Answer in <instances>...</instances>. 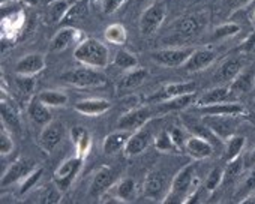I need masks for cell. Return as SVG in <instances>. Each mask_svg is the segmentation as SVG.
<instances>
[{
    "mask_svg": "<svg viewBox=\"0 0 255 204\" xmlns=\"http://www.w3.org/2000/svg\"><path fill=\"white\" fill-rule=\"evenodd\" d=\"M242 204H255V194L248 195V197L242 201Z\"/></svg>",
    "mask_w": 255,
    "mask_h": 204,
    "instance_id": "cell-52",
    "label": "cell"
},
{
    "mask_svg": "<svg viewBox=\"0 0 255 204\" xmlns=\"http://www.w3.org/2000/svg\"><path fill=\"white\" fill-rule=\"evenodd\" d=\"M185 152L197 161L198 159H207L213 155L215 144L212 141H209L207 138H203V137L194 134V135L188 137Z\"/></svg>",
    "mask_w": 255,
    "mask_h": 204,
    "instance_id": "cell-12",
    "label": "cell"
},
{
    "mask_svg": "<svg viewBox=\"0 0 255 204\" xmlns=\"http://www.w3.org/2000/svg\"><path fill=\"white\" fill-rule=\"evenodd\" d=\"M246 165L248 167H251V168H254L255 167V147H254V150L248 155V158H246Z\"/></svg>",
    "mask_w": 255,
    "mask_h": 204,
    "instance_id": "cell-50",
    "label": "cell"
},
{
    "mask_svg": "<svg viewBox=\"0 0 255 204\" xmlns=\"http://www.w3.org/2000/svg\"><path fill=\"white\" fill-rule=\"evenodd\" d=\"M93 3H102V0H92Z\"/></svg>",
    "mask_w": 255,
    "mask_h": 204,
    "instance_id": "cell-54",
    "label": "cell"
},
{
    "mask_svg": "<svg viewBox=\"0 0 255 204\" xmlns=\"http://www.w3.org/2000/svg\"><path fill=\"white\" fill-rule=\"evenodd\" d=\"M153 110L149 107H141V108H135L125 113L119 122H117V128L119 129H126V131H137L141 126H144L146 123H149L153 117Z\"/></svg>",
    "mask_w": 255,
    "mask_h": 204,
    "instance_id": "cell-6",
    "label": "cell"
},
{
    "mask_svg": "<svg viewBox=\"0 0 255 204\" xmlns=\"http://www.w3.org/2000/svg\"><path fill=\"white\" fill-rule=\"evenodd\" d=\"M192 48H167V50H158L152 53V60L161 66L176 68L183 66L185 62L192 54Z\"/></svg>",
    "mask_w": 255,
    "mask_h": 204,
    "instance_id": "cell-7",
    "label": "cell"
},
{
    "mask_svg": "<svg viewBox=\"0 0 255 204\" xmlns=\"http://www.w3.org/2000/svg\"><path fill=\"white\" fill-rule=\"evenodd\" d=\"M252 2V0H231V3L234 8H242V6H246Z\"/></svg>",
    "mask_w": 255,
    "mask_h": 204,
    "instance_id": "cell-51",
    "label": "cell"
},
{
    "mask_svg": "<svg viewBox=\"0 0 255 204\" xmlns=\"http://www.w3.org/2000/svg\"><path fill=\"white\" fill-rule=\"evenodd\" d=\"M87 8H86V2H83V0H80V2H77L75 5H72L65 17V20H71V21H78L84 14H86Z\"/></svg>",
    "mask_w": 255,
    "mask_h": 204,
    "instance_id": "cell-45",
    "label": "cell"
},
{
    "mask_svg": "<svg viewBox=\"0 0 255 204\" xmlns=\"http://www.w3.org/2000/svg\"><path fill=\"white\" fill-rule=\"evenodd\" d=\"M63 135H65L63 123L59 120H51L50 123L42 126V131L39 134V144L47 153H50L62 143Z\"/></svg>",
    "mask_w": 255,
    "mask_h": 204,
    "instance_id": "cell-9",
    "label": "cell"
},
{
    "mask_svg": "<svg viewBox=\"0 0 255 204\" xmlns=\"http://www.w3.org/2000/svg\"><path fill=\"white\" fill-rule=\"evenodd\" d=\"M36 168V164L33 161H29V159H18L15 162H12L9 165V168L3 173L2 176V188H6L18 180H23L27 174H30L33 170Z\"/></svg>",
    "mask_w": 255,
    "mask_h": 204,
    "instance_id": "cell-11",
    "label": "cell"
},
{
    "mask_svg": "<svg viewBox=\"0 0 255 204\" xmlns=\"http://www.w3.org/2000/svg\"><path fill=\"white\" fill-rule=\"evenodd\" d=\"M21 2L26 3V5H29V6H35V5H38L39 0H21Z\"/></svg>",
    "mask_w": 255,
    "mask_h": 204,
    "instance_id": "cell-53",
    "label": "cell"
},
{
    "mask_svg": "<svg viewBox=\"0 0 255 204\" xmlns=\"http://www.w3.org/2000/svg\"><path fill=\"white\" fill-rule=\"evenodd\" d=\"M74 57L81 65L102 69L110 63V50L98 39H83L74 50Z\"/></svg>",
    "mask_w": 255,
    "mask_h": 204,
    "instance_id": "cell-1",
    "label": "cell"
},
{
    "mask_svg": "<svg viewBox=\"0 0 255 204\" xmlns=\"http://www.w3.org/2000/svg\"><path fill=\"white\" fill-rule=\"evenodd\" d=\"M45 68V57L41 53H30L21 57L15 63V74L24 77H33Z\"/></svg>",
    "mask_w": 255,
    "mask_h": 204,
    "instance_id": "cell-13",
    "label": "cell"
},
{
    "mask_svg": "<svg viewBox=\"0 0 255 204\" xmlns=\"http://www.w3.org/2000/svg\"><path fill=\"white\" fill-rule=\"evenodd\" d=\"M194 179H195L194 165L189 164V165L183 167L173 179L170 192L164 198V203H185L186 198L189 197V194L192 192L191 188H192Z\"/></svg>",
    "mask_w": 255,
    "mask_h": 204,
    "instance_id": "cell-2",
    "label": "cell"
},
{
    "mask_svg": "<svg viewBox=\"0 0 255 204\" xmlns=\"http://www.w3.org/2000/svg\"><path fill=\"white\" fill-rule=\"evenodd\" d=\"M60 198H62V191L54 183V185L44 189L42 195L39 197V201L41 203H59Z\"/></svg>",
    "mask_w": 255,
    "mask_h": 204,
    "instance_id": "cell-44",
    "label": "cell"
},
{
    "mask_svg": "<svg viewBox=\"0 0 255 204\" xmlns=\"http://www.w3.org/2000/svg\"><path fill=\"white\" fill-rule=\"evenodd\" d=\"M78 36H80V32L77 29H74V27L60 29L54 35V38L51 39V44H50L51 53H60V51L66 50L71 44L78 41Z\"/></svg>",
    "mask_w": 255,
    "mask_h": 204,
    "instance_id": "cell-22",
    "label": "cell"
},
{
    "mask_svg": "<svg viewBox=\"0 0 255 204\" xmlns=\"http://www.w3.org/2000/svg\"><path fill=\"white\" fill-rule=\"evenodd\" d=\"M114 179H116V174L110 167H101L95 173L93 180L90 183V189H89L90 195L92 197H101L102 194H105L113 186Z\"/></svg>",
    "mask_w": 255,
    "mask_h": 204,
    "instance_id": "cell-16",
    "label": "cell"
},
{
    "mask_svg": "<svg viewBox=\"0 0 255 204\" xmlns=\"http://www.w3.org/2000/svg\"><path fill=\"white\" fill-rule=\"evenodd\" d=\"M245 146H246V138L243 135H236V134L231 135L225 144V153H224L225 162H230V161L239 158L242 155Z\"/></svg>",
    "mask_w": 255,
    "mask_h": 204,
    "instance_id": "cell-31",
    "label": "cell"
},
{
    "mask_svg": "<svg viewBox=\"0 0 255 204\" xmlns=\"http://www.w3.org/2000/svg\"><path fill=\"white\" fill-rule=\"evenodd\" d=\"M0 114H2V123H3L11 132L21 134V131H23L21 119H20L17 110L14 108V105L9 104V102H6L5 99L2 101V104H0Z\"/></svg>",
    "mask_w": 255,
    "mask_h": 204,
    "instance_id": "cell-23",
    "label": "cell"
},
{
    "mask_svg": "<svg viewBox=\"0 0 255 204\" xmlns=\"http://www.w3.org/2000/svg\"><path fill=\"white\" fill-rule=\"evenodd\" d=\"M240 32V26L237 23H224L221 26H218L215 29V33H213V39H225V38H231V36H236L237 33Z\"/></svg>",
    "mask_w": 255,
    "mask_h": 204,
    "instance_id": "cell-41",
    "label": "cell"
},
{
    "mask_svg": "<svg viewBox=\"0 0 255 204\" xmlns=\"http://www.w3.org/2000/svg\"><path fill=\"white\" fill-rule=\"evenodd\" d=\"M252 21L255 23V11H254V14H252Z\"/></svg>",
    "mask_w": 255,
    "mask_h": 204,
    "instance_id": "cell-55",
    "label": "cell"
},
{
    "mask_svg": "<svg viewBox=\"0 0 255 204\" xmlns=\"http://www.w3.org/2000/svg\"><path fill=\"white\" fill-rule=\"evenodd\" d=\"M255 84V69H243L231 83L230 90L231 93H246L254 89Z\"/></svg>",
    "mask_w": 255,
    "mask_h": 204,
    "instance_id": "cell-25",
    "label": "cell"
},
{
    "mask_svg": "<svg viewBox=\"0 0 255 204\" xmlns=\"http://www.w3.org/2000/svg\"><path fill=\"white\" fill-rule=\"evenodd\" d=\"M243 167H245V161L240 156L233 159V161H230V162H227V167L224 170V180H222V183L224 185L233 183L242 174Z\"/></svg>",
    "mask_w": 255,
    "mask_h": 204,
    "instance_id": "cell-35",
    "label": "cell"
},
{
    "mask_svg": "<svg viewBox=\"0 0 255 204\" xmlns=\"http://www.w3.org/2000/svg\"><path fill=\"white\" fill-rule=\"evenodd\" d=\"M42 174H44V168H42V167H36L30 174H27V176L23 179V182H21L20 194H21V195H24V194H27L30 189H33V188H35V185L41 180Z\"/></svg>",
    "mask_w": 255,
    "mask_h": 204,
    "instance_id": "cell-38",
    "label": "cell"
},
{
    "mask_svg": "<svg viewBox=\"0 0 255 204\" xmlns=\"http://www.w3.org/2000/svg\"><path fill=\"white\" fill-rule=\"evenodd\" d=\"M38 98L47 107H63L68 104V95L60 90H44Z\"/></svg>",
    "mask_w": 255,
    "mask_h": 204,
    "instance_id": "cell-32",
    "label": "cell"
},
{
    "mask_svg": "<svg viewBox=\"0 0 255 204\" xmlns=\"http://www.w3.org/2000/svg\"><path fill=\"white\" fill-rule=\"evenodd\" d=\"M83 162H84V159L77 155L74 158H68L66 161H63L59 165V168L54 171V183H56V186L62 192L68 191V188L71 186L72 180L75 179V176L81 170Z\"/></svg>",
    "mask_w": 255,
    "mask_h": 204,
    "instance_id": "cell-5",
    "label": "cell"
},
{
    "mask_svg": "<svg viewBox=\"0 0 255 204\" xmlns=\"http://www.w3.org/2000/svg\"><path fill=\"white\" fill-rule=\"evenodd\" d=\"M254 48H255V33L243 42V45L240 47V51H251Z\"/></svg>",
    "mask_w": 255,
    "mask_h": 204,
    "instance_id": "cell-49",
    "label": "cell"
},
{
    "mask_svg": "<svg viewBox=\"0 0 255 204\" xmlns=\"http://www.w3.org/2000/svg\"><path fill=\"white\" fill-rule=\"evenodd\" d=\"M126 0H102V8L105 14H114Z\"/></svg>",
    "mask_w": 255,
    "mask_h": 204,
    "instance_id": "cell-48",
    "label": "cell"
},
{
    "mask_svg": "<svg viewBox=\"0 0 255 204\" xmlns=\"http://www.w3.org/2000/svg\"><path fill=\"white\" fill-rule=\"evenodd\" d=\"M216 60V53L210 48H198L194 50L189 59L185 62L183 69L186 72H197L209 68Z\"/></svg>",
    "mask_w": 255,
    "mask_h": 204,
    "instance_id": "cell-15",
    "label": "cell"
},
{
    "mask_svg": "<svg viewBox=\"0 0 255 204\" xmlns=\"http://www.w3.org/2000/svg\"><path fill=\"white\" fill-rule=\"evenodd\" d=\"M231 96V90L230 87H215L207 90L204 95H201L198 98V105H212V104H219V102H227L230 101Z\"/></svg>",
    "mask_w": 255,
    "mask_h": 204,
    "instance_id": "cell-27",
    "label": "cell"
},
{
    "mask_svg": "<svg viewBox=\"0 0 255 204\" xmlns=\"http://www.w3.org/2000/svg\"><path fill=\"white\" fill-rule=\"evenodd\" d=\"M197 101V95L195 92L192 93H186V95H180L176 98H170L165 101L158 102L156 107V113H171V111H180L186 107H189L191 104Z\"/></svg>",
    "mask_w": 255,
    "mask_h": 204,
    "instance_id": "cell-18",
    "label": "cell"
},
{
    "mask_svg": "<svg viewBox=\"0 0 255 204\" xmlns=\"http://www.w3.org/2000/svg\"><path fill=\"white\" fill-rule=\"evenodd\" d=\"M71 137H72V141L75 144V149H77V155L83 159L87 158L89 152H90V146H92V140H90V134L86 128H81V126H75L72 128L71 131Z\"/></svg>",
    "mask_w": 255,
    "mask_h": 204,
    "instance_id": "cell-26",
    "label": "cell"
},
{
    "mask_svg": "<svg viewBox=\"0 0 255 204\" xmlns=\"http://www.w3.org/2000/svg\"><path fill=\"white\" fill-rule=\"evenodd\" d=\"M165 9L161 5H150L140 18V32L144 36L153 35L165 20Z\"/></svg>",
    "mask_w": 255,
    "mask_h": 204,
    "instance_id": "cell-10",
    "label": "cell"
},
{
    "mask_svg": "<svg viewBox=\"0 0 255 204\" xmlns=\"http://www.w3.org/2000/svg\"><path fill=\"white\" fill-rule=\"evenodd\" d=\"M17 86L21 90V93H30L35 87V81L32 80V77H24V75H18L17 77Z\"/></svg>",
    "mask_w": 255,
    "mask_h": 204,
    "instance_id": "cell-46",
    "label": "cell"
},
{
    "mask_svg": "<svg viewBox=\"0 0 255 204\" xmlns=\"http://www.w3.org/2000/svg\"><path fill=\"white\" fill-rule=\"evenodd\" d=\"M69 3L66 0H53V2L47 6V11H45V18L50 24H54V23H59L62 21L68 11H69Z\"/></svg>",
    "mask_w": 255,
    "mask_h": 204,
    "instance_id": "cell-30",
    "label": "cell"
},
{
    "mask_svg": "<svg viewBox=\"0 0 255 204\" xmlns=\"http://www.w3.org/2000/svg\"><path fill=\"white\" fill-rule=\"evenodd\" d=\"M135 194V180L131 177H125L119 182L116 188V197L122 200V203H128L134 198Z\"/></svg>",
    "mask_w": 255,
    "mask_h": 204,
    "instance_id": "cell-34",
    "label": "cell"
},
{
    "mask_svg": "<svg viewBox=\"0 0 255 204\" xmlns=\"http://www.w3.org/2000/svg\"><path fill=\"white\" fill-rule=\"evenodd\" d=\"M234 117L236 116H204L203 122L219 140L227 141L236 131Z\"/></svg>",
    "mask_w": 255,
    "mask_h": 204,
    "instance_id": "cell-8",
    "label": "cell"
},
{
    "mask_svg": "<svg viewBox=\"0 0 255 204\" xmlns=\"http://www.w3.org/2000/svg\"><path fill=\"white\" fill-rule=\"evenodd\" d=\"M153 146H155V149L159 150V152H174V150H177V147H176V144H174V141H173V138H171L170 131H165V129L161 131V132L155 137Z\"/></svg>",
    "mask_w": 255,
    "mask_h": 204,
    "instance_id": "cell-37",
    "label": "cell"
},
{
    "mask_svg": "<svg viewBox=\"0 0 255 204\" xmlns=\"http://www.w3.org/2000/svg\"><path fill=\"white\" fill-rule=\"evenodd\" d=\"M197 111L203 116H240L245 113V107L237 102L227 101L212 105H198Z\"/></svg>",
    "mask_w": 255,
    "mask_h": 204,
    "instance_id": "cell-14",
    "label": "cell"
},
{
    "mask_svg": "<svg viewBox=\"0 0 255 204\" xmlns=\"http://www.w3.org/2000/svg\"><path fill=\"white\" fill-rule=\"evenodd\" d=\"M60 80L75 87H98L107 83V77L104 74H101L96 68H90L86 65L63 72L60 75Z\"/></svg>",
    "mask_w": 255,
    "mask_h": 204,
    "instance_id": "cell-3",
    "label": "cell"
},
{
    "mask_svg": "<svg viewBox=\"0 0 255 204\" xmlns=\"http://www.w3.org/2000/svg\"><path fill=\"white\" fill-rule=\"evenodd\" d=\"M147 77V71L143 69V68H134V69H129L122 78L119 87L122 90H132L138 86H141L144 83Z\"/></svg>",
    "mask_w": 255,
    "mask_h": 204,
    "instance_id": "cell-29",
    "label": "cell"
},
{
    "mask_svg": "<svg viewBox=\"0 0 255 204\" xmlns=\"http://www.w3.org/2000/svg\"><path fill=\"white\" fill-rule=\"evenodd\" d=\"M149 123H146L144 126H141L140 129L132 132V135L129 137V140H128V143L123 149L125 156H128V158L138 156L147 150V147L152 144V141H155L153 132H152V128Z\"/></svg>",
    "mask_w": 255,
    "mask_h": 204,
    "instance_id": "cell-4",
    "label": "cell"
},
{
    "mask_svg": "<svg viewBox=\"0 0 255 204\" xmlns=\"http://www.w3.org/2000/svg\"><path fill=\"white\" fill-rule=\"evenodd\" d=\"M192 92H195V83H191V81L189 83H171V84H167L165 87H162L149 101H155L158 104L161 101L176 98L180 95H186V93H192Z\"/></svg>",
    "mask_w": 255,
    "mask_h": 204,
    "instance_id": "cell-19",
    "label": "cell"
},
{
    "mask_svg": "<svg viewBox=\"0 0 255 204\" xmlns=\"http://www.w3.org/2000/svg\"><path fill=\"white\" fill-rule=\"evenodd\" d=\"M164 192V176L159 171H152L144 182V195L152 200H159Z\"/></svg>",
    "mask_w": 255,
    "mask_h": 204,
    "instance_id": "cell-28",
    "label": "cell"
},
{
    "mask_svg": "<svg viewBox=\"0 0 255 204\" xmlns=\"http://www.w3.org/2000/svg\"><path fill=\"white\" fill-rule=\"evenodd\" d=\"M131 135H132V132L126 131V129H117V131L108 134L102 143L104 153L105 155H116L119 150H123Z\"/></svg>",
    "mask_w": 255,
    "mask_h": 204,
    "instance_id": "cell-20",
    "label": "cell"
},
{
    "mask_svg": "<svg viewBox=\"0 0 255 204\" xmlns=\"http://www.w3.org/2000/svg\"><path fill=\"white\" fill-rule=\"evenodd\" d=\"M12 149H14V141H12L11 131L2 123V126H0V155L6 156L12 152Z\"/></svg>",
    "mask_w": 255,
    "mask_h": 204,
    "instance_id": "cell-42",
    "label": "cell"
},
{
    "mask_svg": "<svg viewBox=\"0 0 255 204\" xmlns=\"http://www.w3.org/2000/svg\"><path fill=\"white\" fill-rule=\"evenodd\" d=\"M222 180H224V170L221 167H216L209 173V176H207V179L204 182V188L209 192H213L222 185Z\"/></svg>",
    "mask_w": 255,
    "mask_h": 204,
    "instance_id": "cell-43",
    "label": "cell"
},
{
    "mask_svg": "<svg viewBox=\"0 0 255 204\" xmlns=\"http://www.w3.org/2000/svg\"><path fill=\"white\" fill-rule=\"evenodd\" d=\"M170 134H171V138H173V141H174V144H176L177 150H185V146H186V140H188V137H185L183 131H182V129H179V128H174V129H171V131H170Z\"/></svg>",
    "mask_w": 255,
    "mask_h": 204,
    "instance_id": "cell-47",
    "label": "cell"
},
{
    "mask_svg": "<svg viewBox=\"0 0 255 204\" xmlns=\"http://www.w3.org/2000/svg\"><path fill=\"white\" fill-rule=\"evenodd\" d=\"M243 68H245V60L242 57H230L221 65L216 77L219 81H230L231 83L243 71Z\"/></svg>",
    "mask_w": 255,
    "mask_h": 204,
    "instance_id": "cell-24",
    "label": "cell"
},
{
    "mask_svg": "<svg viewBox=\"0 0 255 204\" xmlns=\"http://www.w3.org/2000/svg\"><path fill=\"white\" fill-rule=\"evenodd\" d=\"M179 27H180V33H183V35H186V36L195 35V33H198V30H200L201 27H204V20L201 21L198 17L192 15V17H189V18H185V20L180 23Z\"/></svg>",
    "mask_w": 255,
    "mask_h": 204,
    "instance_id": "cell-40",
    "label": "cell"
},
{
    "mask_svg": "<svg viewBox=\"0 0 255 204\" xmlns=\"http://www.w3.org/2000/svg\"><path fill=\"white\" fill-rule=\"evenodd\" d=\"M255 189V167L254 168H251V171H249V174H248V177L243 180V183H242V188L237 191V195L234 197L236 198V201H243L248 195H251V192Z\"/></svg>",
    "mask_w": 255,
    "mask_h": 204,
    "instance_id": "cell-39",
    "label": "cell"
},
{
    "mask_svg": "<svg viewBox=\"0 0 255 204\" xmlns=\"http://www.w3.org/2000/svg\"><path fill=\"white\" fill-rule=\"evenodd\" d=\"M105 39H107L110 44L123 45V44H126V41H128L126 29H125L122 24H119V23L110 24V26L105 29Z\"/></svg>",
    "mask_w": 255,
    "mask_h": 204,
    "instance_id": "cell-33",
    "label": "cell"
},
{
    "mask_svg": "<svg viewBox=\"0 0 255 204\" xmlns=\"http://www.w3.org/2000/svg\"><path fill=\"white\" fill-rule=\"evenodd\" d=\"M113 63L122 69H126V71H129V69H134V68H138V59L135 54L129 53V51H126V50H119L114 56V60Z\"/></svg>",
    "mask_w": 255,
    "mask_h": 204,
    "instance_id": "cell-36",
    "label": "cell"
},
{
    "mask_svg": "<svg viewBox=\"0 0 255 204\" xmlns=\"http://www.w3.org/2000/svg\"><path fill=\"white\" fill-rule=\"evenodd\" d=\"M27 114L33 123L41 125V126H45L47 123H50L53 120L50 107H47L44 102H41L38 96L30 99L29 105H27Z\"/></svg>",
    "mask_w": 255,
    "mask_h": 204,
    "instance_id": "cell-21",
    "label": "cell"
},
{
    "mask_svg": "<svg viewBox=\"0 0 255 204\" xmlns=\"http://www.w3.org/2000/svg\"><path fill=\"white\" fill-rule=\"evenodd\" d=\"M111 108V102L107 99H98V98H92V99H84L80 101L74 105V110L83 116H101L104 113H107Z\"/></svg>",
    "mask_w": 255,
    "mask_h": 204,
    "instance_id": "cell-17",
    "label": "cell"
}]
</instances>
